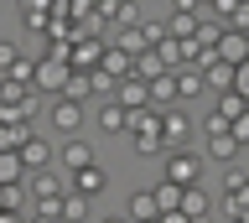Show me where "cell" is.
I'll return each instance as SVG.
<instances>
[{
    "label": "cell",
    "instance_id": "cell-22",
    "mask_svg": "<svg viewBox=\"0 0 249 223\" xmlns=\"http://www.w3.org/2000/svg\"><path fill=\"white\" fill-rule=\"evenodd\" d=\"M197 21H202V16H187V11H171V16H166V32L177 36V42H192V36H197Z\"/></svg>",
    "mask_w": 249,
    "mask_h": 223
},
{
    "label": "cell",
    "instance_id": "cell-35",
    "mask_svg": "<svg viewBox=\"0 0 249 223\" xmlns=\"http://www.w3.org/2000/svg\"><path fill=\"white\" fill-rule=\"evenodd\" d=\"M202 130H208V135H229V120H223V114H213V109H208V120H202Z\"/></svg>",
    "mask_w": 249,
    "mask_h": 223
},
{
    "label": "cell",
    "instance_id": "cell-19",
    "mask_svg": "<svg viewBox=\"0 0 249 223\" xmlns=\"http://www.w3.org/2000/svg\"><path fill=\"white\" fill-rule=\"evenodd\" d=\"M161 73H171V68L161 63V52H156V47H145V52L135 57V78H140V83H151V78H161Z\"/></svg>",
    "mask_w": 249,
    "mask_h": 223
},
{
    "label": "cell",
    "instance_id": "cell-37",
    "mask_svg": "<svg viewBox=\"0 0 249 223\" xmlns=\"http://www.w3.org/2000/svg\"><path fill=\"white\" fill-rule=\"evenodd\" d=\"M156 223H192V218H187L182 207H171V213H161V218H156Z\"/></svg>",
    "mask_w": 249,
    "mask_h": 223
},
{
    "label": "cell",
    "instance_id": "cell-17",
    "mask_svg": "<svg viewBox=\"0 0 249 223\" xmlns=\"http://www.w3.org/2000/svg\"><path fill=\"white\" fill-rule=\"evenodd\" d=\"M99 68H104V73H114V78H130V73H135V57H130V52H120L114 42H109V47H104V63H99Z\"/></svg>",
    "mask_w": 249,
    "mask_h": 223
},
{
    "label": "cell",
    "instance_id": "cell-10",
    "mask_svg": "<svg viewBox=\"0 0 249 223\" xmlns=\"http://www.w3.org/2000/svg\"><path fill=\"white\" fill-rule=\"evenodd\" d=\"M124 218H130V223H156V218H161V207H156V192H130V203H124Z\"/></svg>",
    "mask_w": 249,
    "mask_h": 223
},
{
    "label": "cell",
    "instance_id": "cell-13",
    "mask_svg": "<svg viewBox=\"0 0 249 223\" xmlns=\"http://www.w3.org/2000/svg\"><path fill=\"white\" fill-rule=\"evenodd\" d=\"M177 94H182V99L208 94V78H202V68H197V63H182V68H177Z\"/></svg>",
    "mask_w": 249,
    "mask_h": 223
},
{
    "label": "cell",
    "instance_id": "cell-25",
    "mask_svg": "<svg viewBox=\"0 0 249 223\" xmlns=\"http://www.w3.org/2000/svg\"><path fill=\"white\" fill-rule=\"evenodd\" d=\"M114 88H120V78H114V73H104V68H93V73H89V94L114 99Z\"/></svg>",
    "mask_w": 249,
    "mask_h": 223
},
{
    "label": "cell",
    "instance_id": "cell-5",
    "mask_svg": "<svg viewBox=\"0 0 249 223\" xmlns=\"http://www.w3.org/2000/svg\"><path fill=\"white\" fill-rule=\"evenodd\" d=\"M223 213H229V218H244L249 213V176L244 172L223 176Z\"/></svg>",
    "mask_w": 249,
    "mask_h": 223
},
{
    "label": "cell",
    "instance_id": "cell-14",
    "mask_svg": "<svg viewBox=\"0 0 249 223\" xmlns=\"http://www.w3.org/2000/svg\"><path fill=\"white\" fill-rule=\"evenodd\" d=\"M62 166H68V176L83 172V166H93V140H68L62 145Z\"/></svg>",
    "mask_w": 249,
    "mask_h": 223
},
{
    "label": "cell",
    "instance_id": "cell-20",
    "mask_svg": "<svg viewBox=\"0 0 249 223\" xmlns=\"http://www.w3.org/2000/svg\"><path fill=\"white\" fill-rule=\"evenodd\" d=\"M239 151H244V145L233 140V130H229V135H208V161H223V166H229Z\"/></svg>",
    "mask_w": 249,
    "mask_h": 223
},
{
    "label": "cell",
    "instance_id": "cell-2",
    "mask_svg": "<svg viewBox=\"0 0 249 223\" xmlns=\"http://www.w3.org/2000/svg\"><path fill=\"white\" fill-rule=\"evenodd\" d=\"M161 182L197 187V182H202V156H197V151H166V176H161Z\"/></svg>",
    "mask_w": 249,
    "mask_h": 223
},
{
    "label": "cell",
    "instance_id": "cell-11",
    "mask_svg": "<svg viewBox=\"0 0 249 223\" xmlns=\"http://www.w3.org/2000/svg\"><path fill=\"white\" fill-rule=\"evenodd\" d=\"M124 125H130V109H124L120 99H104L99 104V130L104 135H124Z\"/></svg>",
    "mask_w": 249,
    "mask_h": 223
},
{
    "label": "cell",
    "instance_id": "cell-24",
    "mask_svg": "<svg viewBox=\"0 0 249 223\" xmlns=\"http://www.w3.org/2000/svg\"><path fill=\"white\" fill-rule=\"evenodd\" d=\"M109 21H114V26H140V21H145L140 16V0H114V16Z\"/></svg>",
    "mask_w": 249,
    "mask_h": 223
},
{
    "label": "cell",
    "instance_id": "cell-32",
    "mask_svg": "<svg viewBox=\"0 0 249 223\" xmlns=\"http://www.w3.org/2000/svg\"><path fill=\"white\" fill-rule=\"evenodd\" d=\"M57 99H78V104H83V99H89V73H73V78H68V88H62Z\"/></svg>",
    "mask_w": 249,
    "mask_h": 223
},
{
    "label": "cell",
    "instance_id": "cell-29",
    "mask_svg": "<svg viewBox=\"0 0 249 223\" xmlns=\"http://www.w3.org/2000/svg\"><path fill=\"white\" fill-rule=\"evenodd\" d=\"M120 52H130V57H140L145 52V36H140V26H120V42H114Z\"/></svg>",
    "mask_w": 249,
    "mask_h": 223
},
{
    "label": "cell",
    "instance_id": "cell-16",
    "mask_svg": "<svg viewBox=\"0 0 249 223\" xmlns=\"http://www.w3.org/2000/svg\"><path fill=\"white\" fill-rule=\"evenodd\" d=\"M182 213H187V218H208V213H213L208 187H182Z\"/></svg>",
    "mask_w": 249,
    "mask_h": 223
},
{
    "label": "cell",
    "instance_id": "cell-38",
    "mask_svg": "<svg viewBox=\"0 0 249 223\" xmlns=\"http://www.w3.org/2000/svg\"><path fill=\"white\" fill-rule=\"evenodd\" d=\"M99 223H130V218H124V213H109V218H99Z\"/></svg>",
    "mask_w": 249,
    "mask_h": 223
},
{
    "label": "cell",
    "instance_id": "cell-6",
    "mask_svg": "<svg viewBox=\"0 0 249 223\" xmlns=\"http://www.w3.org/2000/svg\"><path fill=\"white\" fill-rule=\"evenodd\" d=\"M213 57H218V63H229V68L249 63V32H233V26H223V36H218Z\"/></svg>",
    "mask_w": 249,
    "mask_h": 223
},
{
    "label": "cell",
    "instance_id": "cell-12",
    "mask_svg": "<svg viewBox=\"0 0 249 223\" xmlns=\"http://www.w3.org/2000/svg\"><path fill=\"white\" fill-rule=\"evenodd\" d=\"M26 182H31V192H36V203H42V197H62V192H68V176H57L52 166H47V172H26Z\"/></svg>",
    "mask_w": 249,
    "mask_h": 223
},
{
    "label": "cell",
    "instance_id": "cell-39",
    "mask_svg": "<svg viewBox=\"0 0 249 223\" xmlns=\"http://www.w3.org/2000/svg\"><path fill=\"white\" fill-rule=\"evenodd\" d=\"M36 223H62V218H36Z\"/></svg>",
    "mask_w": 249,
    "mask_h": 223
},
{
    "label": "cell",
    "instance_id": "cell-27",
    "mask_svg": "<svg viewBox=\"0 0 249 223\" xmlns=\"http://www.w3.org/2000/svg\"><path fill=\"white\" fill-rule=\"evenodd\" d=\"M89 218V197H78V192H62V223H78Z\"/></svg>",
    "mask_w": 249,
    "mask_h": 223
},
{
    "label": "cell",
    "instance_id": "cell-3",
    "mask_svg": "<svg viewBox=\"0 0 249 223\" xmlns=\"http://www.w3.org/2000/svg\"><path fill=\"white\" fill-rule=\"evenodd\" d=\"M104 36H73V52H68V63H73V73H93V68L104 63Z\"/></svg>",
    "mask_w": 249,
    "mask_h": 223
},
{
    "label": "cell",
    "instance_id": "cell-23",
    "mask_svg": "<svg viewBox=\"0 0 249 223\" xmlns=\"http://www.w3.org/2000/svg\"><path fill=\"white\" fill-rule=\"evenodd\" d=\"M213 99H218V104H213V114H223V120H229V125H233V120H239V114H244V109H249L244 99L233 94V88H229V94H213Z\"/></svg>",
    "mask_w": 249,
    "mask_h": 223
},
{
    "label": "cell",
    "instance_id": "cell-4",
    "mask_svg": "<svg viewBox=\"0 0 249 223\" xmlns=\"http://www.w3.org/2000/svg\"><path fill=\"white\" fill-rule=\"evenodd\" d=\"M161 140H166V151H187L192 145V120L182 109H166L161 114Z\"/></svg>",
    "mask_w": 249,
    "mask_h": 223
},
{
    "label": "cell",
    "instance_id": "cell-7",
    "mask_svg": "<svg viewBox=\"0 0 249 223\" xmlns=\"http://www.w3.org/2000/svg\"><path fill=\"white\" fill-rule=\"evenodd\" d=\"M52 130L57 135H78L83 130V104L78 99H52Z\"/></svg>",
    "mask_w": 249,
    "mask_h": 223
},
{
    "label": "cell",
    "instance_id": "cell-1",
    "mask_svg": "<svg viewBox=\"0 0 249 223\" xmlns=\"http://www.w3.org/2000/svg\"><path fill=\"white\" fill-rule=\"evenodd\" d=\"M68 78H73V63H68V57H36V83H31V88L57 99L62 88H68Z\"/></svg>",
    "mask_w": 249,
    "mask_h": 223
},
{
    "label": "cell",
    "instance_id": "cell-40",
    "mask_svg": "<svg viewBox=\"0 0 249 223\" xmlns=\"http://www.w3.org/2000/svg\"><path fill=\"white\" fill-rule=\"evenodd\" d=\"M233 223H244V218H233Z\"/></svg>",
    "mask_w": 249,
    "mask_h": 223
},
{
    "label": "cell",
    "instance_id": "cell-26",
    "mask_svg": "<svg viewBox=\"0 0 249 223\" xmlns=\"http://www.w3.org/2000/svg\"><path fill=\"white\" fill-rule=\"evenodd\" d=\"M5 78H11V83H26V88H31V83H36V57H26V52H21V57L11 63V73H5Z\"/></svg>",
    "mask_w": 249,
    "mask_h": 223
},
{
    "label": "cell",
    "instance_id": "cell-30",
    "mask_svg": "<svg viewBox=\"0 0 249 223\" xmlns=\"http://www.w3.org/2000/svg\"><path fill=\"white\" fill-rule=\"evenodd\" d=\"M130 145H135V156H166V140L161 135H130Z\"/></svg>",
    "mask_w": 249,
    "mask_h": 223
},
{
    "label": "cell",
    "instance_id": "cell-21",
    "mask_svg": "<svg viewBox=\"0 0 249 223\" xmlns=\"http://www.w3.org/2000/svg\"><path fill=\"white\" fill-rule=\"evenodd\" d=\"M21 182H26L21 156H16V151H0V187H21Z\"/></svg>",
    "mask_w": 249,
    "mask_h": 223
},
{
    "label": "cell",
    "instance_id": "cell-18",
    "mask_svg": "<svg viewBox=\"0 0 249 223\" xmlns=\"http://www.w3.org/2000/svg\"><path fill=\"white\" fill-rule=\"evenodd\" d=\"M114 99H120L124 109H145V83L130 73V78H120V88H114Z\"/></svg>",
    "mask_w": 249,
    "mask_h": 223
},
{
    "label": "cell",
    "instance_id": "cell-28",
    "mask_svg": "<svg viewBox=\"0 0 249 223\" xmlns=\"http://www.w3.org/2000/svg\"><path fill=\"white\" fill-rule=\"evenodd\" d=\"M151 192H156V207H161V213L182 207V187H177V182H161V187H151Z\"/></svg>",
    "mask_w": 249,
    "mask_h": 223
},
{
    "label": "cell",
    "instance_id": "cell-8",
    "mask_svg": "<svg viewBox=\"0 0 249 223\" xmlns=\"http://www.w3.org/2000/svg\"><path fill=\"white\" fill-rule=\"evenodd\" d=\"M16 156H21V166H26V172H47V166H52V140H36V135H26Z\"/></svg>",
    "mask_w": 249,
    "mask_h": 223
},
{
    "label": "cell",
    "instance_id": "cell-33",
    "mask_svg": "<svg viewBox=\"0 0 249 223\" xmlns=\"http://www.w3.org/2000/svg\"><path fill=\"white\" fill-rule=\"evenodd\" d=\"M233 94L249 104V63H239V68H233Z\"/></svg>",
    "mask_w": 249,
    "mask_h": 223
},
{
    "label": "cell",
    "instance_id": "cell-34",
    "mask_svg": "<svg viewBox=\"0 0 249 223\" xmlns=\"http://www.w3.org/2000/svg\"><path fill=\"white\" fill-rule=\"evenodd\" d=\"M229 26H233V32H249V0H239V5H233Z\"/></svg>",
    "mask_w": 249,
    "mask_h": 223
},
{
    "label": "cell",
    "instance_id": "cell-31",
    "mask_svg": "<svg viewBox=\"0 0 249 223\" xmlns=\"http://www.w3.org/2000/svg\"><path fill=\"white\" fill-rule=\"evenodd\" d=\"M140 36H145V47H156V42H166V21H156V16H145V21H140Z\"/></svg>",
    "mask_w": 249,
    "mask_h": 223
},
{
    "label": "cell",
    "instance_id": "cell-9",
    "mask_svg": "<svg viewBox=\"0 0 249 223\" xmlns=\"http://www.w3.org/2000/svg\"><path fill=\"white\" fill-rule=\"evenodd\" d=\"M104 187H109L104 166H83V172H73V176H68V192H78V197H99Z\"/></svg>",
    "mask_w": 249,
    "mask_h": 223
},
{
    "label": "cell",
    "instance_id": "cell-15",
    "mask_svg": "<svg viewBox=\"0 0 249 223\" xmlns=\"http://www.w3.org/2000/svg\"><path fill=\"white\" fill-rule=\"evenodd\" d=\"M202 78H208V94H229L233 88V68L213 57V63H202Z\"/></svg>",
    "mask_w": 249,
    "mask_h": 223
},
{
    "label": "cell",
    "instance_id": "cell-36",
    "mask_svg": "<svg viewBox=\"0 0 249 223\" xmlns=\"http://www.w3.org/2000/svg\"><path fill=\"white\" fill-rule=\"evenodd\" d=\"M229 130H233V140H239V145H249V109H244V114H239V120H233V125H229Z\"/></svg>",
    "mask_w": 249,
    "mask_h": 223
}]
</instances>
